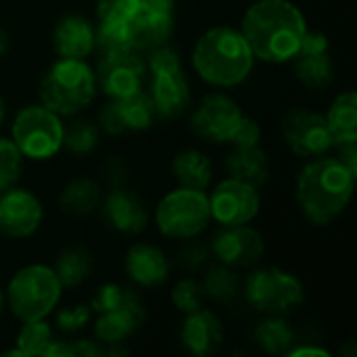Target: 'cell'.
<instances>
[{
	"instance_id": "obj_38",
	"label": "cell",
	"mask_w": 357,
	"mask_h": 357,
	"mask_svg": "<svg viewBox=\"0 0 357 357\" xmlns=\"http://www.w3.org/2000/svg\"><path fill=\"white\" fill-rule=\"evenodd\" d=\"M92 318L90 305H69L56 314V326L65 333H77L82 331Z\"/></svg>"
},
{
	"instance_id": "obj_25",
	"label": "cell",
	"mask_w": 357,
	"mask_h": 357,
	"mask_svg": "<svg viewBox=\"0 0 357 357\" xmlns=\"http://www.w3.org/2000/svg\"><path fill=\"white\" fill-rule=\"evenodd\" d=\"M172 169H174L176 180L182 186L197 188V190H205L213 176V167H211V161L207 159V155H203L201 151H195V149H186V151L178 153L172 163Z\"/></svg>"
},
{
	"instance_id": "obj_14",
	"label": "cell",
	"mask_w": 357,
	"mask_h": 357,
	"mask_svg": "<svg viewBox=\"0 0 357 357\" xmlns=\"http://www.w3.org/2000/svg\"><path fill=\"white\" fill-rule=\"evenodd\" d=\"M155 107L149 94L134 92L123 98H111L98 113V128L111 136L123 132H142L155 123Z\"/></svg>"
},
{
	"instance_id": "obj_49",
	"label": "cell",
	"mask_w": 357,
	"mask_h": 357,
	"mask_svg": "<svg viewBox=\"0 0 357 357\" xmlns=\"http://www.w3.org/2000/svg\"><path fill=\"white\" fill-rule=\"evenodd\" d=\"M4 115H6V107H4V100L0 98V126H2V121H4Z\"/></svg>"
},
{
	"instance_id": "obj_32",
	"label": "cell",
	"mask_w": 357,
	"mask_h": 357,
	"mask_svg": "<svg viewBox=\"0 0 357 357\" xmlns=\"http://www.w3.org/2000/svg\"><path fill=\"white\" fill-rule=\"evenodd\" d=\"M98 144V126L86 119H75L63 126V146L75 155H86Z\"/></svg>"
},
{
	"instance_id": "obj_6",
	"label": "cell",
	"mask_w": 357,
	"mask_h": 357,
	"mask_svg": "<svg viewBox=\"0 0 357 357\" xmlns=\"http://www.w3.org/2000/svg\"><path fill=\"white\" fill-rule=\"evenodd\" d=\"M151 73V100L157 117L172 119L180 117L190 105V84L186 79L180 54L167 46L151 50L149 56Z\"/></svg>"
},
{
	"instance_id": "obj_37",
	"label": "cell",
	"mask_w": 357,
	"mask_h": 357,
	"mask_svg": "<svg viewBox=\"0 0 357 357\" xmlns=\"http://www.w3.org/2000/svg\"><path fill=\"white\" fill-rule=\"evenodd\" d=\"M172 301L184 314L197 312L203 305V289L195 280H180L172 291Z\"/></svg>"
},
{
	"instance_id": "obj_3",
	"label": "cell",
	"mask_w": 357,
	"mask_h": 357,
	"mask_svg": "<svg viewBox=\"0 0 357 357\" xmlns=\"http://www.w3.org/2000/svg\"><path fill=\"white\" fill-rule=\"evenodd\" d=\"M253 52L234 27H213L205 31L192 50V65L199 77L211 86L232 88L245 82L253 69Z\"/></svg>"
},
{
	"instance_id": "obj_19",
	"label": "cell",
	"mask_w": 357,
	"mask_h": 357,
	"mask_svg": "<svg viewBox=\"0 0 357 357\" xmlns=\"http://www.w3.org/2000/svg\"><path fill=\"white\" fill-rule=\"evenodd\" d=\"M126 272L140 287H159L169 276V261L161 249L140 243L128 251Z\"/></svg>"
},
{
	"instance_id": "obj_43",
	"label": "cell",
	"mask_w": 357,
	"mask_h": 357,
	"mask_svg": "<svg viewBox=\"0 0 357 357\" xmlns=\"http://www.w3.org/2000/svg\"><path fill=\"white\" fill-rule=\"evenodd\" d=\"M105 178L113 186H119L126 180V165H123V161H119V159L107 161V165H105Z\"/></svg>"
},
{
	"instance_id": "obj_8",
	"label": "cell",
	"mask_w": 357,
	"mask_h": 357,
	"mask_svg": "<svg viewBox=\"0 0 357 357\" xmlns=\"http://www.w3.org/2000/svg\"><path fill=\"white\" fill-rule=\"evenodd\" d=\"M13 142L23 157L50 159L63 146V123L56 113L44 105H31L17 113L13 123Z\"/></svg>"
},
{
	"instance_id": "obj_20",
	"label": "cell",
	"mask_w": 357,
	"mask_h": 357,
	"mask_svg": "<svg viewBox=\"0 0 357 357\" xmlns=\"http://www.w3.org/2000/svg\"><path fill=\"white\" fill-rule=\"evenodd\" d=\"M52 44L61 59H86L94 48V27L79 15H67L56 23Z\"/></svg>"
},
{
	"instance_id": "obj_11",
	"label": "cell",
	"mask_w": 357,
	"mask_h": 357,
	"mask_svg": "<svg viewBox=\"0 0 357 357\" xmlns=\"http://www.w3.org/2000/svg\"><path fill=\"white\" fill-rule=\"evenodd\" d=\"M146 65L136 50L102 52L98 59V69L94 73L96 86L109 98H123L142 88Z\"/></svg>"
},
{
	"instance_id": "obj_7",
	"label": "cell",
	"mask_w": 357,
	"mask_h": 357,
	"mask_svg": "<svg viewBox=\"0 0 357 357\" xmlns=\"http://www.w3.org/2000/svg\"><path fill=\"white\" fill-rule=\"evenodd\" d=\"M157 226L169 238H195L199 236L209 220V199L203 190L180 186L161 199L157 205Z\"/></svg>"
},
{
	"instance_id": "obj_39",
	"label": "cell",
	"mask_w": 357,
	"mask_h": 357,
	"mask_svg": "<svg viewBox=\"0 0 357 357\" xmlns=\"http://www.w3.org/2000/svg\"><path fill=\"white\" fill-rule=\"evenodd\" d=\"M261 140V128L257 121H253L251 117H243L238 128L234 130L230 142L234 146H247V144H259Z\"/></svg>"
},
{
	"instance_id": "obj_26",
	"label": "cell",
	"mask_w": 357,
	"mask_h": 357,
	"mask_svg": "<svg viewBox=\"0 0 357 357\" xmlns=\"http://www.w3.org/2000/svg\"><path fill=\"white\" fill-rule=\"evenodd\" d=\"M295 73L299 82L310 90H322L333 84L335 69L328 52H297Z\"/></svg>"
},
{
	"instance_id": "obj_2",
	"label": "cell",
	"mask_w": 357,
	"mask_h": 357,
	"mask_svg": "<svg viewBox=\"0 0 357 357\" xmlns=\"http://www.w3.org/2000/svg\"><path fill=\"white\" fill-rule=\"evenodd\" d=\"M354 188L356 174L335 157H318L297 178V205L312 224L326 226L345 211Z\"/></svg>"
},
{
	"instance_id": "obj_36",
	"label": "cell",
	"mask_w": 357,
	"mask_h": 357,
	"mask_svg": "<svg viewBox=\"0 0 357 357\" xmlns=\"http://www.w3.org/2000/svg\"><path fill=\"white\" fill-rule=\"evenodd\" d=\"M138 10H140V0H98L96 2V13H98L100 23L130 25Z\"/></svg>"
},
{
	"instance_id": "obj_33",
	"label": "cell",
	"mask_w": 357,
	"mask_h": 357,
	"mask_svg": "<svg viewBox=\"0 0 357 357\" xmlns=\"http://www.w3.org/2000/svg\"><path fill=\"white\" fill-rule=\"evenodd\" d=\"M52 341V328L44 320H29L17 335V347L23 357L42 356L48 343Z\"/></svg>"
},
{
	"instance_id": "obj_15",
	"label": "cell",
	"mask_w": 357,
	"mask_h": 357,
	"mask_svg": "<svg viewBox=\"0 0 357 357\" xmlns=\"http://www.w3.org/2000/svg\"><path fill=\"white\" fill-rule=\"evenodd\" d=\"M211 251L228 268H251L264 257L266 245L257 230L238 224L224 226V230L213 236Z\"/></svg>"
},
{
	"instance_id": "obj_28",
	"label": "cell",
	"mask_w": 357,
	"mask_h": 357,
	"mask_svg": "<svg viewBox=\"0 0 357 357\" xmlns=\"http://www.w3.org/2000/svg\"><path fill=\"white\" fill-rule=\"evenodd\" d=\"M52 270L63 287H77L92 272V255L82 247H69L59 253Z\"/></svg>"
},
{
	"instance_id": "obj_48",
	"label": "cell",
	"mask_w": 357,
	"mask_h": 357,
	"mask_svg": "<svg viewBox=\"0 0 357 357\" xmlns=\"http://www.w3.org/2000/svg\"><path fill=\"white\" fill-rule=\"evenodd\" d=\"M8 50V36L0 29V56Z\"/></svg>"
},
{
	"instance_id": "obj_4",
	"label": "cell",
	"mask_w": 357,
	"mask_h": 357,
	"mask_svg": "<svg viewBox=\"0 0 357 357\" xmlns=\"http://www.w3.org/2000/svg\"><path fill=\"white\" fill-rule=\"evenodd\" d=\"M96 92V77L84 59H61L44 75L40 98L56 115H75L88 107Z\"/></svg>"
},
{
	"instance_id": "obj_24",
	"label": "cell",
	"mask_w": 357,
	"mask_h": 357,
	"mask_svg": "<svg viewBox=\"0 0 357 357\" xmlns=\"http://www.w3.org/2000/svg\"><path fill=\"white\" fill-rule=\"evenodd\" d=\"M328 130L333 134L335 144L357 142V94L343 92L335 98L326 115Z\"/></svg>"
},
{
	"instance_id": "obj_47",
	"label": "cell",
	"mask_w": 357,
	"mask_h": 357,
	"mask_svg": "<svg viewBox=\"0 0 357 357\" xmlns=\"http://www.w3.org/2000/svg\"><path fill=\"white\" fill-rule=\"evenodd\" d=\"M289 357H303V356H314V357H331V354L322 347H295L287 351Z\"/></svg>"
},
{
	"instance_id": "obj_23",
	"label": "cell",
	"mask_w": 357,
	"mask_h": 357,
	"mask_svg": "<svg viewBox=\"0 0 357 357\" xmlns=\"http://www.w3.org/2000/svg\"><path fill=\"white\" fill-rule=\"evenodd\" d=\"M100 318L96 320L94 335L100 343L105 345H119L126 341L144 320V307L132 305V307H121L113 312L98 314Z\"/></svg>"
},
{
	"instance_id": "obj_40",
	"label": "cell",
	"mask_w": 357,
	"mask_h": 357,
	"mask_svg": "<svg viewBox=\"0 0 357 357\" xmlns=\"http://www.w3.org/2000/svg\"><path fill=\"white\" fill-rule=\"evenodd\" d=\"M207 257H209V251L203 245H188L180 253V264L186 270H199L201 266H205Z\"/></svg>"
},
{
	"instance_id": "obj_45",
	"label": "cell",
	"mask_w": 357,
	"mask_h": 357,
	"mask_svg": "<svg viewBox=\"0 0 357 357\" xmlns=\"http://www.w3.org/2000/svg\"><path fill=\"white\" fill-rule=\"evenodd\" d=\"M176 0H140V8L161 15H174Z\"/></svg>"
},
{
	"instance_id": "obj_35",
	"label": "cell",
	"mask_w": 357,
	"mask_h": 357,
	"mask_svg": "<svg viewBox=\"0 0 357 357\" xmlns=\"http://www.w3.org/2000/svg\"><path fill=\"white\" fill-rule=\"evenodd\" d=\"M21 159L23 155L19 153L15 142L0 138V195L17 184L21 176Z\"/></svg>"
},
{
	"instance_id": "obj_18",
	"label": "cell",
	"mask_w": 357,
	"mask_h": 357,
	"mask_svg": "<svg viewBox=\"0 0 357 357\" xmlns=\"http://www.w3.org/2000/svg\"><path fill=\"white\" fill-rule=\"evenodd\" d=\"M180 341L186 351L199 357L213 356L222 341H224V328L220 318L209 310H197L186 314V320L180 331Z\"/></svg>"
},
{
	"instance_id": "obj_27",
	"label": "cell",
	"mask_w": 357,
	"mask_h": 357,
	"mask_svg": "<svg viewBox=\"0 0 357 357\" xmlns=\"http://www.w3.org/2000/svg\"><path fill=\"white\" fill-rule=\"evenodd\" d=\"M61 209L67 215H88L94 211L100 203V190L98 186L88 178H75L71 180L65 190L61 192Z\"/></svg>"
},
{
	"instance_id": "obj_50",
	"label": "cell",
	"mask_w": 357,
	"mask_h": 357,
	"mask_svg": "<svg viewBox=\"0 0 357 357\" xmlns=\"http://www.w3.org/2000/svg\"><path fill=\"white\" fill-rule=\"evenodd\" d=\"M2 307H4V295H2V291H0V314H2Z\"/></svg>"
},
{
	"instance_id": "obj_41",
	"label": "cell",
	"mask_w": 357,
	"mask_h": 357,
	"mask_svg": "<svg viewBox=\"0 0 357 357\" xmlns=\"http://www.w3.org/2000/svg\"><path fill=\"white\" fill-rule=\"evenodd\" d=\"M299 52H328V38L322 31H305Z\"/></svg>"
},
{
	"instance_id": "obj_31",
	"label": "cell",
	"mask_w": 357,
	"mask_h": 357,
	"mask_svg": "<svg viewBox=\"0 0 357 357\" xmlns=\"http://www.w3.org/2000/svg\"><path fill=\"white\" fill-rule=\"evenodd\" d=\"M140 303H142L140 297L130 287L102 284L96 291V295L92 297L90 310L96 312V314H105V312H113V310H121V307H132V305H140Z\"/></svg>"
},
{
	"instance_id": "obj_44",
	"label": "cell",
	"mask_w": 357,
	"mask_h": 357,
	"mask_svg": "<svg viewBox=\"0 0 357 357\" xmlns=\"http://www.w3.org/2000/svg\"><path fill=\"white\" fill-rule=\"evenodd\" d=\"M341 153H339V161L357 176V142H347V144H339Z\"/></svg>"
},
{
	"instance_id": "obj_46",
	"label": "cell",
	"mask_w": 357,
	"mask_h": 357,
	"mask_svg": "<svg viewBox=\"0 0 357 357\" xmlns=\"http://www.w3.org/2000/svg\"><path fill=\"white\" fill-rule=\"evenodd\" d=\"M42 356L46 357H73V349H71V343H65V341H50L48 347L44 349Z\"/></svg>"
},
{
	"instance_id": "obj_42",
	"label": "cell",
	"mask_w": 357,
	"mask_h": 357,
	"mask_svg": "<svg viewBox=\"0 0 357 357\" xmlns=\"http://www.w3.org/2000/svg\"><path fill=\"white\" fill-rule=\"evenodd\" d=\"M71 349H73V356L77 357H100L107 356V347H100L96 345L94 341H77V343H71Z\"/></svg>"
},
{
	"instance_id": "obj_17",
	"label": "cell",
	"mask_w": 357,
	"mask_h": 357,
	"mask_svg": "<svg viewBox=\"0 0 357 357\" xmlns=\"http://www.w3.org/2000/svg\"><path fill=\"white\" fill-rule=\"evenodd\" d=\"M102 218L109 228L121 234H138L146 228L149 213L142 199L126 186H115L105 203H102Z\"/></svg>"
},
{
	"instance_id": "obj_12",
	"label": "cell",
	"mask_w": 357,
	"mask_h": 357,
	"mask_svg": "<svg viewBox=\"0 0 357 357\" xmlns=\"http://www.w3.org/2000/svg\"><path fill=\"white\" fill-rule=\"evenodd\" d=\"M259 205L257 188L236 178L220 182L209 197L211 218L222 226L249 224L259 213Z\"/></svg>"
},
{
	"instance_id": "obj_30",
	"label": "cell",
	"mask_w": 357,
	"mask_h": 357,
	"mask_svg": "<svg viewBox=\"0 0 357 357\" xmlns=\"http://www.w3.org/2000/svg\"><path fill=\"white\" fill-rule=\"evenodd\" d=\"M203 295L220 301V303H230L241 295V278L234 270L228 266L224 268H211L203 280Z\"/></svg>"
},
{
	"instance_id": "obj_1",
	"label": "cell",
	"mask_w": 357,
	"mask_h": 357,
	"mask_svg": "<svg viewBox=\"0 0 357 357\" xmlns=\"http://www.w3.org/2000/svg\"><path fill=\"white\" fill-rule=\"evenodd\" d=\"M307 23L301 10L289 0H259L243 17L245 36L255 59L264 63L293 61L301 48Z\"/></svg>"
},
{
	"instance_id": "obj_10",
	"label": "cell",
	"mask_w": 357,
	"mask_h": 357,
	"mask_svg": "<svg viewBox=\"0 0 357 357\" xmlns=\"http://www.w3.org/2000/svg\"><path fill=\"white\" fill-rule=\"evenodd\" d=\"M282 134L297 157H322L335 146L326 117L305 107H295L284 115Z\"/></svg>"
},
{
	"instance_id": "obj_16",
	"label": "cell",
	"mask_w": 357,
	"mask_h": 357,
	"mask_svg": "<svg viewBox=\"0 0 357 357\" xmlns=\"http://www.w3.org/2000/svg\"><path fill=\"white\" fill-rule=\"evenodd\" d=\"M42 224V205L25 188H8L0 195V232L10 238H25Z\"/></svg>"
},
{
	"instance_id": "obj_29",
	"label": "cell",
	"mask_w": 357,
	"mask_h": 357,
	"mask_svg": "<svg viewBox=\"0 0 357 357\" xmlns=\"http://www.w3.org/2000/svg\"><path fill=\"white\" fill-rule=\"evenodd\" d=\"M253 339L266 354L280 356L291 349L295 333L282 318H266L253 328Z\"/></svg>"
},
{
	"instance_id": "obj_21",
	"label": "cell",
	"mask_w": 357,
	"mask_h": 357,
	"mask_svg": "<svg viewBox=\"0 0 357 357\" xmlns=\"http://www.w3.org/2000/svg\"><path fill=\"white\" fill-rule=\"evenodd\" d=\"M172 31H174V15H161L140 8L130 23L132 48L136 52L140 50L151 52L159 46H165Z\"/></svg>"
},
{
	"instance_id": "obj_34",
	"label": "cell",
	"mask_w": 357,
	"mask_h": 357,
	"mask_svg": "<svg viewBox=\"0 0 357 357\" xmlns=\"http://www.w3.org/2000/svg\"><path fill=\"white\" fill-rule=\"evenodd\" d=\"M94 46L98 52H117V50H130L132 48V36L130 25L119 23H100L94 31ZM134 50V48H132Z\"/></svg>"
},
{
	"instance_id": "obj_13",
	"label": "cell",
	"mask_w": 357,
	"mask_h": 357,
	"mask_svg": "<svg viewBox=\"0 0 357 357\" xmlns=\"http://www.w3.org/2000/svg\"><path fill=\"white\" fill-rule=\"evenodd\" d=\"M241 107L226 94H207L190 117L195 134L209 142H230L234 130L243 119Z\"/></svg>"
},
{
	"instance_id": "obj_5",
	"label": "cell",
	"mask_w": 357,
	"mask_h": 357,
	"mask_svg": "<svg viewBox=\"0 0 357 357\" xmlns=\"http://www.w3.org/2000/svg\"><path fill=\"white\" fill-rule=\"evenodd\" d=\"M63 284L48 266H27L19 270L6 289L10 312L21 320H44L59 303Z\"/></svg>"
},
{
	"instance_id": "obj_22",
	"label": "cell",
	"mask_w": 357,
	"mask_h": 357,
	"mask_svg": "<svg viewBox=\"0 0 357 357\" xmlns=\"http://www.w3.org/2000/svg\"><path fill=\"white\" fill-rule=\"evenodd\" d=\"M230 178L243 180L255 188L264 186L270 176V159L268 153L259 144L234 146L226 161Z\"/></svg>"
},
{
	"instance_id": "obj_9",
	"label": "cell",
	"mask_w": 357,
	"mask_h": 357,
	"mask_svg": "<svg viewBox=\"0 0 357 357\" xmlns=\"http://www.w3.org/2000/svg\"><path fill=\"white\" fill-rule=\"evenodd\" d=\"M245 297L257 312L289 314L303 303L305 293L299 278L291 272L280 268H261L247 276Z\"/></svg>"
}]
</instances>
